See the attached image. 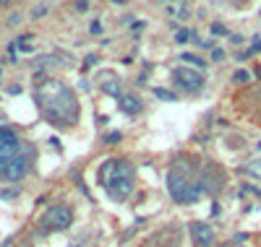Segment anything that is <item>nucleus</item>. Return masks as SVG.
Here are the masks:
<instances>
[{
  "instance_id": "6ab92c4d",
  "label": "nucleus",
  "mask_w": 261,
  "mask_h": 247,
  "mask_svg": "<svg viewBox=\"0 0 261 247\" xmlns=\"http://www.w3.org/2000/svg\"><path fill=\"white\" fill-rule=\"evenodd\" d=\"M220 247H232V244H220Z\"/></svg>"
},
{
  "instance_id": "423d86ee",
  "label": "nucleus",
  "mask_w": 261,
  "mask_h": 247,
  "mask_svg": "<svg viewBox=\"0 0 261 247\" xmlns=\"http://www.w3.org/2000/svg\"><path fill=\"white\" fill-rule=\"evenodd\" d=\"M172 78H175V83L183 88V91L188 94H196L204 88V76L199 71H191V68H175L172 71Z\"/></svg>"
},
{
  "instance_id": "aec40b11",
  "label": "nucleus",
  "mask_w": 261,
  "mask_h": 247,
  "mask_svg": "<svg viewBox=\"0 0 261 247\" xmlns=\"http://www.w3.org/2000/svg\"><path fill=\"white\" fill-rule=\"evenodd\" d=\"M118 3H125V0H118Z\"/></svg>"
},
{
  "instance_id": "f3484780",
  "label": "nucleus",
  "mask_w": 261,
  "mask_h": 247,
  "mask_svg": "<svg viewBox=\"0 0 261 247\" xmlns=\"http://www.w3.org/2000/svg\"><path fill=\"white\" fill-rule=\"evenodd\" d=\"M212 32H214V34H225V26H222V24H212Z\"/></svg>"
},
{
  "instance_id": "f257e3e1",
  "label": "nucleus",
  "mask_w": 261,
  "mask_h": 247,
  "mask_svg": "<svg viewBox=\"0 0 261 247\" xmlns=\"http://www.w3.org/2000/svg\"><path fill=\"white\" fill-rule=\"evenodd\" d=\"M37 104L42 109V115L47 117V122L71 128L79 122V99L63 81L47 78L42 81L37 88Z\"/></svg>"
},
{
  "instance_id": "0eeeda50",
  "label": "nucleus",
  "mask_w": 261,
  "mask_h": 247,
  "mask_svg": "<svg viewBox=\"0 0 261 247\" xmlns=\"http://www.w3.org/2000/svg\"><path fill=\"white\" fill-rule=\"evenodd\" d=\"M32 159H34V151L32 148H27L24 153L18 156V159H13L8 167H6V174H3V179H8V182H16V179H21L27 172H29V167H32Z\"/></svg>"
},
{
  "instance_id": "2eb2a0df",
  "label": "nucleus",
  "mask_w": 261,
  "mask_h": 247,
  "mask_svg": "<svg viewBox=\"0 0 261 247\" xmlns=\"http://www.w3.org/2000/svg\"><path fill=\"white\" fill-rule=\"evenodd\" d=\"M212 60H225V50H214L212 52Z\"/></svg>"
},
{
  "instance_id": "a211bd4d",
  "label": "nucleus",
  "mask_w": 261,
  "mask_h": 247,
  "mask_svg": "<svg viewBox=\"0 0 261 247\" xmlns=\"http://www.w3.org/2000/svg\"><path fill=\"white\" fill-rule=\"evenodd\" d=\"M11 3V0H0V6H8Z\"/></svg>"
},
{
  "instance_id": "ddd939ff",
  "label": "nucleus",
  "mask_w": 261,
  "mask_h": 247,
  "mask_svg": "<svg viewBox=\"0 0 261 247\" xmlns=\"http://www.w3.org/2000/svg\"><path fill=\"white\" fill-rule=\"evenodd\" d=\"M180 57H183L186 63H199V68H204V60H199V57H196V55H188V52H183Z\"/></svg>"
},
{
  "instance_id": "1a4fd4ad",
  "label": "nucleus",
  "mask_w": 261,
  "mask_h": 247,
  "mask_svg": "<svg viewBox=\"0 0 261 247\" xmlns=\"http://www.w3.org/2000/svg\"><path fill=\"white\" fill-rule=\"evenodd\" d=\"M118 104H120V109L125 112V115H136V112H141V102L136 97H130V94H120Z\"/></svg>"
},
{
  "instance_id": "dca6fc26",
  "label": "nucleus",
  "mask_w": 261,
  "mask_h": 247,
  "mask_svg": "<svg viewBox=\"0 0 261 247\" xmlns=\"http://www.w3.org/2000/svg\"><path fill=\"white\" fill-rule=\"evenodd\" d=\"M120 141V133H110V136H107V143H118Z\"/></svg>"
},
{
  "instance_id": "f8f14e48",
  "label": "nucleus",
  "mask_w": 261,
  "mask_h": 247,
  "mask_svg": "<svg viewBox=\"0 0 261 247\" xmlns=\"http://www.w3.org/2000/svg\"><path fill=\"white\" fill-rule=\"evenodd\" d=\"M232 81H235V83H248V81H251V73H248V71H235Z\"/></svg>"
},
{
  "instance_id": "412c9836",
  "label": "nucleus",
  "mask_w": 261,
  "mask_h": 247,
  "mask_svg": "<svg viewBox=\"0 0 261 247\" xmlns=\"http://www.w3.org/2000/svg\"><path fill=\"white\" fill-rule=\"evenodd\" d=\"M258 148H261V143H258Z\"/></svg>"
},
{
  "instance_id": "4468645a",
  "label": "nucleus",
  "mask_w": 261,
  "mask_h": 247,
  "mask_svg": "<svg viewBox=\"0 0 261 247\" xmlns=\"http://www.w3.org/2000/svg\"><path fill=\"white\" fill-rule=\"evenodd\" d=\"M191 37H193V32H188V29H183V32H178V37H175V39H178V42L183 44V42H188Z\"/></svg>"
},
{
  "instance_id": "39448f33",
  "label": "nucleus",
  "mask_w": 261,
  "mask_h": 247,
  "mask_svg": "<svg viewBox=\"0 0 261 247\" xmlns=\"http://www.w3.org/2000/svg\"><path fill=\"white\" fill-rule=\"evenodd\" d=\"M42 224H45L47 229L63 232V229H68L71 224H73V211H71L68 206H53V208H47Z\"/></svg>"
},
{
  "instance_id": "9b49d317",
  "label": "nucleus",
  "mask_w": 261,
  "mask_h": 247,
  "mask_svg": "<svg viewBox=\"0 0 261 247\" xmlns=\"http://www.w3.org/2000/svg\"><path fill=\"white\" fill-rule=\"evenodd\" d=\"M246 172H248L251 177H256V179H261V159H256V162H251V164L246 167Z\"/></svg>"
},
{
  "instance_id": "7ed1b4c3",
  "label": "nucleus",
  "mask_w": 261,
  "mask_h": 247,
  "mask_svg": "<svg viewBox=\"0 0 261 247\" xmlns=\"http://www.w3.org/2000/svg\"><path fill=\"white\" fill-rule=\"evenodd\" d=\"M167 190H170L172 200H178V203H196V200L204 195L201 182H193V179L178 167H172L167 172Z\"/></svg>"
},
{
  "instance_id": "9d476101",
  "label": "nucleus",
  "mask_w": 261,
  "mask_h": 247,
  "mask_svg": "<svg viewBox=\"0 0 261 247\" xmlns=\"http://www.w3.org/2000/svg\"><path fill=\"white\" fill-rule=\"evenodd\" d=\"M154 97L162 99V102H178V97L172 91H167V88H154Z\"/></svg>"
},
{
  "instance_id": "20e7f679",
  "label": "nucleus",
  "mask_w": 261,
  "mask_h": 247,
  "mask_svg": "<svg viewBox=\"0 0 261 247\" xmlns=\"http://www.w3.org/2000/svg\"><path fill=\"white\" fill-rule=\"evenodd\" d=\"M29 146H24V141L18 138V133L11 130V128H0V179L6 174V167L18 159L21 153H24Z\"/></svg>"
},
{
  "instance_id": "f03ea898",
  "label": "nucleus",
  "mask_w": 261,
  "mask_h": 247,
  "mask_svg": "<svg viewBox=\"0 0 261 247\" xmlns=\"http://www.w3.org/2000/svg\"><path fill=\"white\" fill-rule=\"evenodd\" d=\"M102 185L107 188V195H110L115 203H123V200H128L130 193H134V167H130L125 159L107 162Z\"/></svg>"
},
{
  "instance_id": "6e6552de",
  "label": "nucleus",
  "mask_w": 261,
  "mask_h": 247,
  "mask_svg": "<svg viewBox=\"0 0 261 247\" xmlns=\"http://www.w3.org/2000/svg\"><path fill=\"white\" fill-rule=\"evenodd\" d=\"M191 237H193L196 247H212V244L217 242L214 229L209 227V224H204V221H196V224H191Z\"/></svg>"
}]
</instances>
